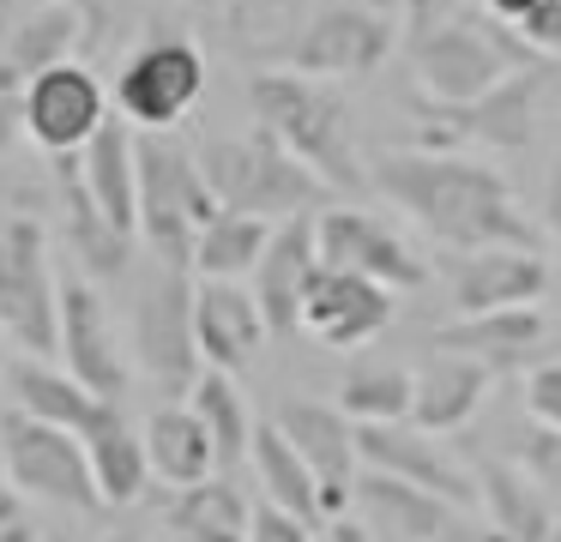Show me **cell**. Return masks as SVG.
Segmentation results:
<instances>
[{
    "instance_id": "e0dca14e",
    "label": "cell",
    "mask_w": 561,
    "mask_h": 542,
    "mask_svg": "<svg viewBox=\"0 0 561 542\" xmlns=\"http://www.w3.org/2000/svg\"><path fill=\"white\" fill-rule=\"evenodd\" d=\"M387 325H392V289L320 265L314 289H308V301H302V332H314L320 344H332V349H363V344H375Z\"/></svg>"
},
{
    "instance_id": "277c9868",
    "label": "cell",
    "mask_w": 561,
    "mask_h": 542,
    "mask_svg": "<svg viewBox=\"0 0 561 542\" xmlns=\"http://www.w3.org/2000/svg\"><path fill=\"white\" fill-rule=\"evenodd\" d=\"M199 169H206V187L224 211L260 217V223H290V217H308V205L327 199V181L308 163H296L272 132H248V139H211L199 151Z\"/></svg>"
},
{
    "instance_id": "f35d334b",
    "label": "cell",
    "mask_w": 561,
    "mask_h": 542,
    "mask_svg": "<svg viewBox=\"0 0 561 542\" xmlns=\"http://www.w3.org/2000/svg\"><path fill=\"white\" fill-rule=\"evenodd\" d=\"M248 542H314V530L296 524L290 512H278V506H260L254 512V537Z\"/></svg>"
},
{
    "instance_id": "60d3db41",
    "label": "cell",
    "mask_w": 561,
    "mask_h": 542,
    "mask_svg": "<svg viewBox=\"0 0 561 542\" xmlns=\"http://www.w3.org/2000/svg\"><path fill=\"white\" fill-rule=\"evenodd\" d=\"M314 542H375V530H368L363 518H327V524L314 530Z\"/></svg>"
},
{
    "instance_id": "d6986e66",
    "label": "cell",
    "mask_w": 561,
    "mask_h": 542,
    "mask_svg": "<svg viewBox=\"0 0 561 542\" xmlns=\"http://www.w3.org/2000/svg\"><path fill=\"white\" fill-rule=\"evenodd\" d=\"M194 332H199V356H206V368L218 373H236L248 368V361L260 356V344H266V313H260L254 289L242 284H206L199 277L194 284Z\"/></svg>"
},
{
    "instance_id": "ffe728a7",
    "label": "cell",
    "mask_w": 561,
    "mask_h": 542,
    "mask_svg": "<svg viewBox=\"0 0 561 542\" xmlns=\"http://www.w3.org/2000/svg\"><path fill=\"white\" fill-rule=\"evenodd\" d=\"M549 289V265L537 247H495V253H465L453 272V301L459 313H507L531 308Z\"/></svg>"
},
{
    "instance_id": "83f0119b",
    "label": "cell",
    "mask_w": 561,
    "mask_h": 542,
    "mask_svg": "<svg viewBox=\"0 0 561 542\" xmlns=\"http://www.w3.org/2000/svg\"><path fill=\"white\" fill-rule=\"evenodd\" d=\"M139 434H146L151 476H163L170 488H194V482H211V470H218V446H211L206 422H199L187 404H163Z\"/></svg>"
},
{
    "instance_id": "8992f818",
    "label": "cell",
    "mask_w": 561,
    "mask_h": 542,
    "mask_svg": "<svg viewBox=\"0 0 561 542\" xmlns=\"http://www.w3.org/2000/svg\"><path fill=\"white\" fill-rule=\"evenodd\" d=\"M0 332L25 356H61V284L37 217H0Z\"/></svg>"
},
{
    "instance_id": "d6a6232c",
    "label": "cell",
    "mask_w": 561,
    "mask_h": 542,
    "mask_svg": "<svg viewBox=\"0 0 561 542\" xmlns=\"http://www.w3.org/2000/svg\"><path fill=\"white\" fill-rule=\"evenodd\" d=\"M61 199H67V241L79 247L85 272L115 277L127 260V235L98 211V199L85 193V175H79V157H61Z\"/></svg>"
},
{
    "instance_id": "f6af8a7d",
    "label": "cell",
    "mask_w": 561,
    "mask_h": 542,
    "mask_svg": "<svg viewBox=\"0 0 561 542\" xmlns=\"http://www.w3.org/2000/svg\"><path fill=\"white\" fill-rule=\"evenodd\" d=\"M483 7H489V12H495V19H501V24H519V19H525V12H531V7H543V0H483Z\"/></svg>"
},
{
    "instance_id": "3957f363",
    "label": "cell",
    "mask_w": 561,
    "mask_h": 542,
    "mask_svg": "<svg viewBox=\"0 0 561 542\" xmlns=\"http://www.w3.org/2000/svg\"><path fill=\"white\" fill-rule=\"evenodd\" d=\"M416 84H423L428 108H465L483 103L495 84H507L513 72L537 67V55L519 43V31L489 12H447L411 43Z\"/></svg>"
},
{
    "instance_id": "cb8c5ba5",
    "label": "cell",
    "mask_w": 561,
    "mask_h": 542,
    "mask_svg": "<svg viewBox=\"0 0 561 542\" xmlns=\"http://www.w3.org/2000/svg\"><path fill=\"white\" fill-rule=\"evenodd\" d=\"M549 337L543 313L537 308H507V313H459L453 325L435 332V356H465V361H483L489 373L525 361L537 344Z\"/></svg>"
},
{
    "instance_id": "7a4b0ae2",
    "label": "cell",
    "mask_w": 561,
    "mask_h": 542,
    "mask_svg": "<svg viewBox=\"0 0 561 542\" xmlns=\"http://www.w3.org/2000/svg\"><path fill=\"white\" fill-rule=\"evenodd\" d=\"M248 108H254L260 132L284 145L296 163H308L327 187H356V127H351V103L332 84L302 79V72L278 67V72H254L248 79Z\"/></svg>"
},
{
    "instance_id": "2e32d148",
    "label": "cell",
    "mask_w": 561,
    "mask_h": 542,
    "mask_svg": "<svg viewBox=\"0 0 561 542\" xmlns=\"http://www.w3.org/2000/svg\"><path fill=\"white\" fill-rule=\"evenodd\" d=\"M61 361L91 397L122 404L127 356H122V337L110 325V308H103L98 284H85V277H67L61 284Z\"/></svg>"
},
{
    "instance_id": "836d02e7",
    "label": "cell",
    "mask_w": 561,
    "mask_h": 542,
    "mask_svg": "<svg viewBox=\"0 0 561 542\" xmlns=\"http://www.w3.org/2000/svg\"><path fill=\"white\" fill-rule=\"evenodd\" d=\"M187 410L206 422L211 446H218V464H236V458L254 452L260 422H248V397H242V385H236L230 373H218V368L199 373V385L187 392Z\"/></svg>"
},
{
    "instance_id": "f1b7e54d",
    "label": "cell",
    "mask_w": 561,
    "mask_h": 542,
    "mask_svg": "<svg viewBox=\"0 0 561 542\" xmlns=\"http://www.w3.org/2000/svg\"><path fill=\"white\" fill-rule=\"evenodd\" d=\"M254 512L260 506L230 476H211V482H194V488H175L170 530L182 542H248L254 537Z\"/></svg>"
},
{
    "instance_id": "ab89813d",
    "label": "cell",
    "mask_w": 561,
    "mask_h": 542,
    "mask_svg": "<svg viewBox=\"0 0 561 542\" xmlns=\"http://www.w3.org/2000/svg\"><path fill=\"white\" fill-rule=\"evenodd\" d=\"M19 132H25V96H19V91H0V157L13 151Z\"/></svg>"
},
{
    "instance_id": "7c38bea8",
    "label": "cell",
    "mask_w": 561,
    "mask_h": 542,
    "mask_svg": "<svg viewBox=\"0 0 561 542\" xmlns=\"http://www.w3.org/2000/svg\"><path fill=\"white\" fill-rule=\"evenodd\" d=\"M19 96H25V132L43 145V151H55V157H79L115 120L103 79L91 67H79V60L37 72Z\"/></svg>"
},
{
    "instance_id": "ac0fdd59",
    "label": "cell",
    "mask_w": 561,
    "mask_h": 542,
    "mask_svg": "<svg viewBox=\"0 0 561 542\" xmlns=\"http://www.w3.org/2000/svg\"><path fill=\"white\" fill-rule=\"evenodd\" d=\"M320 277V235H314V217H290V223L272 229V247L266 260L254 265V301L266 313V325L278 337L302 332V301Z\"/></svg>"
},
{
    "instance_id": "f907efd6",
    "label": "cell",
    "mask_w": 561,
    "mask_h": 542,
    "mask_svg": "<svg viewBox=\"0 0 561 542\" xmlns=\"http://www.w3.org/2000/svg\"><path fill=\"white\" fill-rule=\"evenodd\" d=\"M440 542H477V537H465V530H453V537H440Z\"/></svg>"
},
{
    "instance_id": "b9f144b4",
    "label": "cell",
    "mask_w": 561,
    "mask_h": 542,
    "mask_svg": "<svg viewBox=\"0 0 561 542\" xmlns=\"http://www.w3.org/2000/svg\"><path fill=\"white\" fill-rule=\"evenodd\" d=\"M543 217H549V235L561 241V145H556V163H549V199H543Z\"/></svg>"
},
{
    "instance_id": "74e56055",
    "label": "cell",
    "mask_w": 561,
    "mask_h": 542,
    "mask_svg": "<svg viewBox=\"0 0 561 542\" xmlns=\"http://www.w3.org/2000/svg\"><path fill=\"white\" fill-rule=\"evenodd\" d=\"M525 470H531L543 488H561V434H543V428H537L531 440H525Z\"/></svg>"
},
{
    "instance_id": "7402d4cb",
    "label": "cell",
    "mask_w": 561,
    "mask_h": 542,
    "mask_svg": "<svg viewBox=\"0 0 561 542\" xmlns=\"http://www.w3.org/2000/svg\"><path fill=\"white\" fill-rule=\"evenodd\" d=\"M477 506L489 518V542H543L561 524L556 506H549V488L507 458L477 464Z\"/></svg>"
},
{
    "instance_id": "8d00e7d4",
    "label": "cell",
    "mask_w": 561,
    "mask_h": 542,
    "mask_svg": "<svg viewBox=\"0 0 561 542\" xmlns=\"http://www.w3.org/2000/svg\"><path fill=\"white\" fill-rule=\"evenodd\" d=\"M513 31H519V43L531 48L537 60H556V55H561V0H543V7H531L519 24H513Z\"/></svg>"
},
{
    "instance_id": "681fc988",
    "label": "cell",
    "mask_w": 561,
    "mask_h": 542,
    "mask_svg": "<svg viewBox=\"0 0 561 542\" xmlns=\"http://www.w3.org/2000/svg\"><path fill=\"white\" fill-rule=\"evenodd\" d=\"M103 542H139V537H127V530H110V537H103Z\"/></svg>"
},
{
    "instance_id": "c3c4849f",
    "label": "cell",
    "mask_w": 561,
    "mask_h": 542,
    "mask_svg": "<svg viewBox=\"0 0 561 542\" xmlns=\"http://www.w3.org/2000/svg\"><path fill=\"white\" fill-rule=\"evenodd\" d=\"M7 380H13V356H7V332H0V392H7Z\"/></svg>"
},
{
    "instance_id": "603a6c76",
    "label": "cell",
    "mask_w": 561,
    "mask_h": 542,
    "mask_svg": "<svg viewBox=\"0 0 561 542\" xmlns=\"http://www.w3.org/2000/svg\"><path fill=\"white\" fill-rule=\"evenodd\" d=\"M79 175H85V193L98 199V211L134 241L139 235V132L122 115L79 151Z\"/></svg>"
},
{
    "instance_id": "9c48e42d",
    "label": "cell",
    "mask_w": 561,
    "mask_h": 542,
    "mask_svg": "<svg viewBox=\"0 0 561 542\" xmlns=\"http://www.w3.org/2000/svg\"><path fill=\"white\" fill-rule=\"evenodd\" d=\"M206 96V55L187 36H146L115 72V115L134 132H170Z\"/></svg>"
},
{
    "instance_id": "52a82bcc",
    "label": "cell",
    "mask_w": 561,
    "mask_h": 542,
    "mask_svg": "<svg viewBox=\"0 0 561 542\" xmlns=\"http://www.w3.org/2000/svg\"><path fill=\"white\" fill-rule=\"evenodd\" d=\"M134 356L158 392L182 397L199 385L206 356H199V332H194V277L158 265L134 296Z\"/></svg>"
},
{
    "instance_id": "7bdbcfd3",
    "label": "cell",
    "mask_w": 561,
    "mask_h": 542,
    "mask_svg": "<svg viewBox=\"0 0 561 542\" xmlns=\"http://www.w3.org/2000/svg\"><path fill=\"white\" fill-rule=\"evenodd\" d=\"M19 500H25V494H19L13 482H7V470H0V530H7V524H19V518H25V506H19Z\"/></svg>"
},
{
    "instance_id": "484cf974",
    "label": "cell",
    "mask_w": 561,
    "mask_h": 542,
    "mask_svg": "<svg viewBox=\"0 0 561 542\" xmlns=\"http://www.w3.org/2000/svg\"><path fill=\"white\" fill-rule=\"evenodd\" d=\"M7 392H13V410L49 422V428L79 434V440H85V434L115 410V404H103V397H91L67 368H49V361H37V356H19V361H13V380H7Z\"/></svg>"
},
{
    "instance_id": "d590c367",
    "label": "cell",
    "mask_w": 561,
    "mask_h": 542,
    "mask_svg": "<svg viewBox=\"0 0 561 542\" xmlns=\"http://www.w3.org/2000/svg\"><path fill=\"white\" fill-rule=\"evenodd\" d=\"M525 410L543 434H561V361H537L525 380Z\"/></svg>"
},
{
    "instance_id": "4dcf8cb0",
    "label": "cell",
    "mask_w": 561,
    "mask_h": 542,
    "mask_svg": "<svg viewBox=\"0 0 561 542\" xmlns=\"http://www.w3.org/2000/svg\"><path fill=\"white\" fill-rule=\"evenodd\" d=\"M85 458H91V476H98L103 506H127L146 494L151 482V458H146V434L122 416V404L85 434Z\"/></svg>"
},
{
    "instance_id": "6da1fadb",
    "label": "cell",
    "mask_w": 561,
    "mask_h": 542,
    "mask_svg": "<svg viewBox=\"0 0 561 542\" xmlns=\"http://www.w3.org/2000/svg\"><path fill=\"white\" fill-rule=\"evenodd\" d=\"M368 181L411 223H423L440 247H459V253L537 247V229L513 205L507 181L459 151H423V145L416 151H380L368 163Z\"/></svg>"
},
{
    "instance_id": "44dd1931",
    "label": "cell",
    "mask_w": 561,
    "mask_h": 542,
    "mask_svg": "<svg viewBox=\"0 0 561 542\" xmlns=\"http://www.w3.org/2000/svg\"><path fill=\"white\" fill-rule=\"evenodd\" d=\"M453 512L459 506L435 500V494L411 488V482L375 476V470H363V482H356V518L375 530V542H440L459 530Z\"/></svg>"
},
{
    "instance_id": "5bb4252c",
    "label": "cell",
    "mask_w": 561,
    "mask_h": 542,
    "mask_svg": "<svg viewBox=\"0 0 561 542\" xmlns=\"http://www.w3.org/2000/svg\"><path fill=\"white\" fill-rule=\"evenodd\" d=\"M356 452L363 470L392 482H411V488L435 494L447 506H477V470L440 446V434L416 428V422H380V428H356Z\"/></svg>"
},
{
    "instance_id": "d4e9b609",
    "label": "cell",
    "mask_w": 561,
    "mask_h": 542,
    "mask_svg": "<svg viewBox=\"0 0 561 542\" xmlns=\"http://www.w3.org/2000/svg\"><path fill=\"white\" fill-rule=\"evenodd\" d=\"M79 36H85V12L73 7H37L25 19H13L7 36H0V91H13V84L25 91L37 72L67 67Z\"/></svg>"
},
{
    "instance_id": "ee69618b",
    "label": "cell",
    "mask_w": 561,
    "mask_h": 542,
    "mask_svg": "<svg viewBox=\"0 0 561 542\" xmlns=\"http://www.w3.org/2000/svg\"><path fill=\"white\" fill-rule=\"evenodd\" d=\"M435 7H440V0H404V24H411V43L428 31V24H435Z\"/></svg>"
},
{
    "instance_id": "5b68a950",
    "label": "cell",
    "mask_w": 561,
    "mask_h": 542,
    "mask_svg": "<svg viewBox=\"0 0 561 542\" xmlns=\"http://www.w3.org/2000/svg\"><path fill=\"white\" fill-rule=\"evenodd\" d=\"M218 211L199 151L175 145L170 132H139V235L158 247V260L194 272V247Z\"/></svg>"
},
{
    "instance_id": "bcb514c9",
    "label": "cell",
    "mask_w": 561,
    "mask_h": 542,
    "mask_svg": "<svg viewBox=\"0 0 561 542\" xmlns=\"http://www.w3.org/2000/svg\"><path fill=\"white\" fill-rule=\"evenodd\" d=\"M43 7H73V12H85V19H98L110 0H43Z\"/></svg>"
},
{
    "instance_id": "1f68e13d",
    "label": "cell",
    "mask_w": 561,
    "mask_h": 542,
    "mask_svg": "<svg viewBox=\"0 0 561 542\" xmlns=\"http://www.w3.org/2000/svg\"><path fill=\"white\" fill-rule=\"evenodd\" d=\"M272 229L278 223H260V217H242V211H218L194 247V272L206 284H242V277H254V265L272 247Z\"/></svg>"
},
{
    "instance_id": "816d5d0a",
    "label": "cell",
    "mask_w": 561,
    "mask_h": 542,
    "mask_svg": "<svg viewBox=\"0 0 561 542\" xmlns=\"http://www.w3.org/2000/svg\"><path fill=\"white\" fill-rule=\"evenodd\" d=\"M543 542H561V524H556V530H549V537H543Z\"/></svg>"
},
{
    "instance_id": "7dc6e473",
    "label": "cell",
    "mask_w": 561,
    "mask_h": 542,
    "mask_svg": "<svg viewBox=\"0 0 561 542\" xmlns=\"http://www.w3.org/2000/svg\"><path fill=\"white\" fill-rule=\"evenodd\" d=\"M0 542H37V530H31V518H19V524L0 530Z\"/></svg>"
},
{
    "instance_id": "8fae6325",
    "label": "cell",
    "mask_w": 561,
    "mask_h": 542,
    "mask_svg": "<svg viewBox=\"0 0 561 542\" xmlns=\"http://www.w3.org/2000/svg\"><path fill=\"white\" fill-rule=\"evenodd\" d=\"M272 428L302 452V464L320 482V506L327 518H351V494L363 482V452H356V422L339 404H320V397H284L272 410Z\"/></svg>"
},
{
    "instance_id": "4316f807",
    "label": "cell",
    "mask_w": 561,
    "mask_h": 542,
    "mask_svg": "<svg viewBox=\"0 0 561 542\" xmlns=\"http://www.w3.org/2000/svg\"><path fill=\"white\" fill-rule=\"evenodd\" d=\"M489 380L495 373L483 361H465V356H428L416 368V404H411V422L428 434H453L477 416V404L489 397Z\"/></svg>"
},
{
    "instance_id": "9a60e30c",
    "label": "cell",
    "mask_w": 561,
    "mask_h": 542,
    "mask_svg": "<svg viewBox=\"0 0 561 542\" xmlns=\"http://www.w3.org/2000/svg\"><path fill=\"white\" fill-rule=\"evenodd\" d=\"M549 67H525L507 84L465 108H428L423 120V151H453V145H495V151H519L537 132V96H543Z\"/></svg>"
},
{
    "instance_id": "f546056e",
    "label": "cell",
    "mask_w": 561,
    "mask_h": 542,
    "mask_svg": "<svg viewBox=\"0 0 561 542\" xmlns=\"http://www.w3.org/2000/svg\"><path fill=\"white\" fill-rule=\"evenodd\" d=\"M254 476H260V488H266V506H278V512H290L296 524H327V506H320V482H314V470L302 464V452H296L290 440H284L272 422H260L254 428Z\"/></svg>"
},
{
    "instance_id": "30bf717a",
    "label": "cell",
    "mask_w": 561,
    "mask_h": 542,
    "mask_svg": "<svg viewBox=\"0 0 561 542\" xmlns=\"http://www.w3.org/2000/svg\"><path fill=\"white\" fill-rule=\"evenodd\" d=\"M314 235H320V265H332V272L368 277V284H380V289L428 284V265L416 260V247L380 211H363V205H332V211L314 217Z\"/></svg>"
},
{
    "instance_id": "4fadbf2b",
    "label": "cell",
    "mask_w": 561,
    "mask_h": 542,
    "mask_svg": "<svg viewBox=\"0 0 561 542\" xmlns=\"http://www.w3.org/2000/svg\"><path fill=\"white\" fill-rule=\"evenodd\" d=\"M392 43H399V31H392V19H380L375 7H327L296 31V43L284 48V60H290V72L320 79V84L327 79H363V72H375L380 60L392 55Z\"/></svg>"
},
{
    "instance_id": "e575fe53",
    "label": "cell",
    "mask_w": 561,
    "mask_h": 542,
    "mask_svg": "<svg viewBox=\"0 0 561 542\" xmlns=\"http://www.w3.org/2000/svg\"><path fill=\"white\" fill-rule=\"evenodd\" d=\"M332 404L356 422V428H380V422H411L416 404V373L404 368H356L351 380L339 385Z\"/></svg>"
},
{
    "instance_id": "ba28073f",
    "label": "cell",
    "mask_w": 561,
    "mask_h": 542,
    "mask_svg": "<svg viewBox=\"0 0 561 542\" xmlns=\"http://www.w3.org/2000/svg\"><path fill=\"white\" fill-rule=\"evenodd\" d=\"M0 470L25 500H55V506H79V512L103 506L85 440L25 416V410H0Z\"/></svg>"
}]
</instances>
